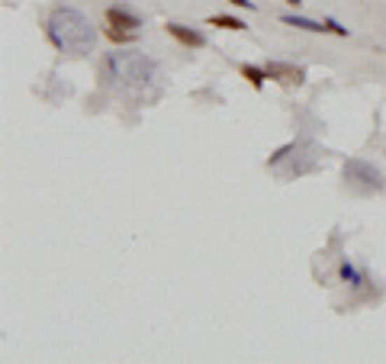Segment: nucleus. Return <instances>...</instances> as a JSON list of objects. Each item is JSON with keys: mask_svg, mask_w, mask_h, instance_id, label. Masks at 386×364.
Returning <instances> with one entry per match:
<instances>
[{"mask_svg": "<svg viewBox=\"0 0 386 364\" xmlns=\"http://www.w3.org/2000/svg\"><path fill=\"white\" fill-rule=\"evenodd\" d=\"M229 4H235V7H248V10H254L251 0H229Z\"/></svg>", "mask_w": 386, "mask_h": 364, "instance_id": "11", "label": "nucleus"}, {"mask_svg": "<svg viewBox=\"0 0 386 364\" xmlns=\"http://www.w3.org/2000/svg\"><path fill=\"white\" fill-rule=\"evenodd\" d=\"M242 74L251 81V88H258V90H261V84H264V78H268V72H258L254 65H242Z\"/></svg>", "mask_w": 386, "mask_h": 364, "instance_id": "8", "label": "nucleus"}, {"mask_svg": "<svg viewBox=\"0 0 386 364\" xmlns=\"http://www.w3.org/2000/svg\"><path fill=\"white\" fill-rule=\"evenodd\" d=\"M209 26H222V29H244L242 20L235 16H209Z\"/></svg>", "mask_w": 386, "mask_h": 364, "instance_id": "9", "label": "nucleus"}, {"mask_svg": "<svg viewBox=\"0 0 386 364\" xmlns=\"http://www.w3.org/2000/svg\"><path fill=\"white\" fill-rule=\"evenodd\" d=\"M48 39L55 42V48L68 52V55H87L94 52L97 29L81 10L74 7H58L48 16Z\"/></svg>", "mask_w": 386, "mask_h": 364, "instance_id": "2", "label": "nucleus"}, {"mask_svg": "<svg viewBox=\"0 0 386 364\" xmlns=\"http://www.w3.org/2000/svg\"><path fill=\"white\" fill-rule=\"evenodd\" d=\"M284 23L287 26H300V29H312V32L331 29V32H338V36H345V29H338L335 23H312V20H303V16H284Z\"/></svg>", "mask_w": 386, "mask_h": 364, "instance_id": "7", "label": "nucleus"}, {"mask_svg": "<svg viewBox=\"0 0 386 364\" xmlns=\"http://www.w3.org/2000/svg\"><path fill=\"white\" fill-rule=\"evenodd\" d=\"M103 32H106L113 42H132V36H135L132 29H119V26H106Z\"/></svg>", "mask_w": 386, "mask_h": 364, "instance_id": "10", "label": "nucleus"}, {"mask_svg": "<svg viewBox=\"0 0 386 364\" xmlns=\"http://www.w3.org/2000/svg\"><path fill=\"white\" fill-rule=\"evenodd\" d=\"M345 181H347V187L361 190V194H380V190L386 187L383 175H380L373 165L361 161V159L345 161Z\"/></svg>", "mask_w": 386, "mask_h": 364, "instance_id": "3", "label": "nucleus"}, {"mask_svg": "<svg viewBox=\"0 0 386 364\" xmlns=\"http://www.w3.org/2000/svg\"><path fill=\"white\" fill-rule=\"evenodd\" d=\"M103 78L135 103H155L165 90L161 65L142 52H110L103 58Z\"/></svg>", "mask_w": 386, "mask_h": 364, "instance_id": "1", "label": "nucleus"}, {"mask_svg": "<svg viewBox=\"0 0 386 364\" xmlns=\"http://www.w3.org/2000/svg\"><path fill=\"white\" fill-rule=\"evenodd\" d=\"M268 78H274V81H280L284 88H300L303 84V78H306V72L303 68H293V65H280V62H270L268 68Z\"/></svg>", "mask_w": 386, "mask_h": 364, "instance_id": "4", "label": "nucleus"}, {"mask_svg": "<svg viewBox=\"0 0 386 364\" xmlns=\"http://www.w3.org/2000/svg\"><path fill=\"white\" fill-rule=\"evenodd\" d=\"M106 23L119 26V29H132V32H135L139 26H142V20H139L132 10H126V7H119V4H116V7L106 10Z\"/></svg>", "mask_w": 386, "mask_h": 364, "instance_id": "5", "label": "nucleus"}, {"mask_svg": "<svg viewBox=\"0 0 386 364\" xmlns=\"http://www.w3.org/2000/svg\"><path fill=\"white\" fill-rule=\"evenodd\" d=\"M167 32H171L174 39L181 42V46H187V48H203V46H206V36H203V32L187 29V26H181V23H167Z\"/></svg>", "mask_w": 386, "mask_h": 364, "instance_id": "6", "label": "nucleus"}]
</instances>
